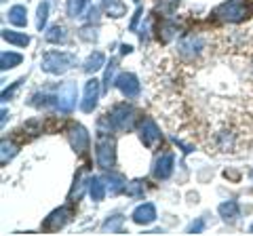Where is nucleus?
I'll list each match as a JSON object with an SVG mask.
<instances>
[{"label": "nucleus", "instance_id": "25", "mask_svg": "<svg viewBox=\"0 0 253 236\" xmlns=\"http://www.w3.org/2000/svg\"><path fill=\"white\" fill-rule=\"evenodd\" d=\"M175 32H177V28H175V23L173 21H167L165 26L158 30V38H161V42H169L173 36H175Z\"/></svg>", "mask_w": 253, "mask_h": 236}, {"label": "nucleus", "instance_id": "23", "mask_svg": "<svg viewBox=\"0 0 253 236\" xmlns=\"http://www.w3.org/2000/svg\"><path fill=\"white\" fill-rule=\"evenodd\" d=\"M125 192H126V196H131V198H144V192H146L144 182H139V179H135V182L126 184Z\"/></svg>", "mask_w": 253, "mask_h": 236}, {"label": "nucleus", "instance_id": "5", "mask_svg": "<svg viewBox=\"0 0 253 236\" xmlns=\"http://www.w3.org/2000/svg\"><path fill=\"white\" fill-rule=\"evenodd\" d=\"M139 139L144 141L146 148H156L161 144V129H158V124L152 120L150 116H144V120L139 122Z\"/></svg>", "mask_w": 253, "mask_h": 236}, {"label": "nucleus", "instance_id": "15", "mask_svg": "<svg viewBox=\"0 0 253 236\" xmlns=\"http://www.w3.org/2000/svg\"><path fill=\"white\" fill-rule=\"evenodd\" d=\"M108 192V188H106V182L101 177H91L89 179V194H91V198L93 200H104V196Z\"/></svg>", "mask_w": 253, "mask_h": 236}, {"label": "nucleus", "instance_id": "9", "mask_svg": "<svg viewBox=\"0 0 253 236\" xmlns=\"http://www.w3.org/2000/svg\"><path fill=\"white\" fill-rule=\"evenodd\" d=\"M68 135H70V144H72V148L78 154L86 152V148H89V133H86L83 124H72Z\"/></svg>", "mask_w": 253, "mask_h": 236}, {"label": "nucleus", "instance_id": "34", "mask_svg": "<svg viewBox=\"0 0 253 236\" xmlns=\"http://www.w3.org/2000/svg\"><path fill=\"white\" fill-rule=\"evenodd\" d=\"M251 232H253V226H251Z\"/></svg>", "mask_w": 253, "mask_h": 236}, {"label": "nucleus", "instance_id": "28", "mask_svg": "<svg viewBox=\"0 0 253 236\" xmlns=\"http://www.w3.org/2000/svg\"><path fill=\"white\" fill-rule=\"evenodd\" d=\"M179 0H158V9H161V13H165L169 17V15H173V11H175Z\"/></svg>", "mask_w": 253, "mask_h": 236}, {"label": "nucleus", "instance_id": "26", "mask_svg": "<svg viewBox=\"0 0 253 236\" xmlns=\"http://www.w3.org/2000/svg\"><path fill=\"white\" fill-rule=\"evenodd\" d=\"M46 17H49V2L38 4V17H36V28L42 30L46 26Z\"/></svg>", "mask_w": 253, "mask_h": 236}, {"label": "nucleus", "instance_id": "4", "mask_svg": "<svg viewBox=\"0 0 253 236\" xmlns=\"http://www.w3.org/2000/svg\"><path fill=\"white\" fill-rule=\"evenodd\" d=\"M215 15L224 21H241L247 15V6H245L243 0H228V2L219 4L215 9Z\"/></svg>", "mask_w": 253, "mask_h": 236}, {"label": "nucleus", "instance_id": "13", "mask_svg": "<svg viewBox=\"0 0 253 236\" xmlns=\"http://www.w3.org/2000/svg\"><path fill=\"white\" fill-rule=\"evenodd\" d=\"M203 49V40L199 36H194V34H190V36H186L184 40L179 42V53L181 55H199V51Z\"/></svg>", "mask_w": 253, "mask_h": 236}, {"label": "nucleus", "instance_id": "27", "mask_svg": "<svg viewBox=\"0 0 253 236\" xmlns=\"http://www.w3.org/2000/svg\"><path fill=\"white\" fill-rule=\"evenodd\" d=\"M17 154V148H15V144H11V141H2V156H0V162L6 164V160H11L13 156Z\"/></svg>", "mask_w": 253, "mask_h": 236}, {"label": "nucleus", "instance_id": "20", "mask_svg": "<svg viewBox=\"0 0 253 236\" xmlns=\"http://www.w3.org/2000/svg\"><path fill=\"white\" fill-rule=\"evenodd\" d=\"M2 38L6 42L15 44V46H28L30 44V36L28 34H19V32H13V30H4Z\"/></svg>", "mask_w": 253, "mask_h": 236}, {"label": "nucleus", "instance_id": "18", "mask_svg": "<svg viewBox=\"0 0 253 236\" xmlns=\"http://www.w3.org/2000/svg\"><path fill=\"white\" fill-rule=\"evenodd\" d=\"M106 64V55L101 53V51H95L89 55V59L84 61V72L86 74H91V72H97V70Z\"/></svg>", "mask_w": 253, "mask_h": 236}, {"label": "nucleus", "instance_id": "30", "mask_svg": "<svg viewBox=\"0 0 253 236\" xmlns=\"http://www.w3.org/2000/svg\"><path fill=\"white\" fill-rule=\"evenodd\" d=\"M121 224H123V217L121 215H114V219H108V222L104 224V230H110V232L118 230V226H121Z\"/></svg>", "mask_w": 253, "mask_h": 236}, {"label": "nucleus", "instance_id": "17", "mask_svg": "<svg viewBox=\"0 0 253 236\" xmlns=\"http://www.w3.org/2000/svg\"><path fill=\"white\" fill-rule=\"evenodd\" d=\"M9 21L13 23V26H17V28H26L28 26L26 6H21V4L11 6V9H9Z\"/></svg>", "mask_w": 253, "mask_h": 236}, {"label": "nucleus", "instance_id": "3", "mask_svg": "<svg viewBox=\"0 0 253 236\" xmlns=\"http://www.w3.org/2000/svg\"><path fill=\"white\" fill-rule=\"evenodd\" d=\"M108 116H110V124H112V127L118 133L131 131L133 122H135V110H133L129 104H118V106H114V110Z\"/></svg>", "mask_w": 253, "mask_h": 236}, {"label": "nucleus", "instance_id": "19", "mask_svg": "<svg viewBox=\"0 0 253 236\" xmlns=\"http://www.w3.org/2000/svg\"><path fill=\"white\" fill-rule=\"evenodd\" d=\"M21 61H23V55L13 53V51H4L0 55V66H2V70H11L15 66H19Z\"/></svg>", "mask_w": 253, "mask_h": 236}, {"label": "nucleus", "instance_id": "2", "mask_svg": "<svg viewBox=\"0 0 253 236\" xmlns=\"http://www.w3.org/2000/svg\"><path fill=\"white\" fill-rule=\"evenodd\" d=\"M76 64V57L70 53H63V51H49L42 57V64L41 68L44 70L46 74H66L70 68Z\"/></svg>", "mask_w": 253, "mask_h": 236}, {"label": "nucleus", "instance_id": "21", "mask_svg": "<svg viewBox=\"0 0 253 236\" xmlns=\"http://www.w3.org/2000/svg\"><path fill=\"white\" fill-rule=\"evenodd\" d=\"M104 6H106L108 15H112V17H123L126 13V6L123 0H104Z\"/></svg>", "mask_w": 253, "mask_h": 236}, {"label": "nucleus", "instance_id": "1", "mask_svg": "<svg viewBox=\"0 0 253 236\" xmlns=\"http://www.w3.org/2000/svg\"><path fill=\"white\" fill-rule=\"evenodd\" d=\"M95 160H97V167L110 171L116 162V144L114 137L110 135V131L104 129V124H99L97 131V144H95Z\"/></svg>", "mask_w": 253, "mask_h": 236}, {"label": "nucleus", "instance_id": "6", "mask_svg": "<svg viewBox=\"0 0 253 236\" xmlns=\"http://www.w3.org/2000/svg\"><path fill=\"white\" fill-rule=\"evenodd\" d=\"M114 82H116V86L121 89V93H123V95H125L126 99L137 97V95H139V91H141L137 76H135V74H131V72H123V74H118V78H116Z\"/></svg>", "mask_w": 253, "mask_h": 236}, {"label": "nucleus", "instance_id": "32", "mask_svg": "<svg viewBox=\"0 0 253 236\" xmlns=\"http://www.w3.org/2000/svg\"><path fill=\"white\" fill-rule=\"evenodd\" d=\"M203 226H205V224H203V219H199L196 224H192V226L188 228V232H190V234H199V232L203 230Z\"/></svg>", "mask_w": 253, "mask_h": 236}, {"label": "nucleus", "instance_id": "33", "mask_svg": "<svg viewBox=\"0 0 253 236\" xmlns=\"http://www.w3.org/2000/svg\"><path fill=\"white\" fill-rule=\"evenodd\" d=\"M141 15H144V9H141V6H139V9L135 11V17H133V21H131V30H135V28H137V21H139Z\"/></svg>", "mask_w": 253, "mask_h": 236}, {"label": "nucleus", "instance_id": "35", "mask_svg": "<svg viewBox=\"0 0 253 236\" xmlns=\"http://www.w3.org/2000/svg\"><path fill=\"white\" fill-rule=\"evenodd\" d=\"M251 175H253V173H251Z\"/></svg>", "mask_w": 253, "mask_h": 236}, {"label": "nucleus", "instance_id": "24", "mask_svg": "<svg viewBox=\"0 0 253 236\" xmlns=\"http://www.w3.org/2000/svg\"><path fill=\"white\" fill-rule=\"evenodd\" d=\"M89 0H68V17H81Z\"/></svg>", "mask_w": 253, "mask_h": 236}, {"label": "nucleus", "instance_id": "12", "mask_svg": "<svg viewBox=\"0 0 253 236\" xmlns=\"http://www.w3.org/2000/svg\"><path fill=\"white\" fill-rule=\"evenodd\" d=\"M133 222L139 224V226H150L156 219V207L152 202H144V204H139V207L133 211Z\"/></svg>", "mask_w": 253, "mask_h": 236}, {"label": "nucleus", "instance_id": "8", "mask_svg": "<svg viewBox=\"0 0 253 236\" xmlns=\"http://www.w3.org/2000/svg\"><path fill=\"white\" fill-rule=\"evenodd\" d=\"M97 101H99V80L91 78V80L84 84V97H83L81 110L89 114V112H93V110L97 108Z\"/></svg>", "mask_w": 253, "mask_h": 236}, {"label": "nucleus", "instance_id": "10", "mask_svg": "<svg viewBox=\"0 0 253 236\" xmlns=\"http://www.w3.org/2000/svg\"><path fill=\"white\" fill-rule=\"evenodd\" d=\"M68 219H70V211H68L66 207L55 209L53 213L44 219L42 228H44V230H49V232H55V230H59V228L66 226V224H68Z\"/></svg>", "mask_w": 253, "mask_h": 236}, {"label": "nucleus", "instance_id": "22", "mask_svg": "<svg viewBox=\"0 0 253 236\" xmlns=\"http://www.w3.org/2000/svg\"><path fill=\"white\" fill-rule=\"evenodd\" d=\"M46 42H53V44H59V42H66V30L61 26H53L49 32L44 34Z\"/></svg>", "mask_w": 253, "mask_h": 236}, {"label": "nucleus", "instance_id": "29", "mask_svg": "<svg viewBox=\"0 0 253 236\" xmlns=\"http://www.w3.org/2000/svg\"><path fill=\"white\" fill-rule=\"evenodd\" d=\"M81 38H83V40L95 42V40H97V30H95V28H83L81 30Z\"/></svg>", "mask_w": 253, "mask_h": 236}, {"label": "nucleus", "instance_id": "14", "mask_svg": "<svg viewBox=\"0 0 253 236\" xmlns=\"http://www.w3.org/2000/svg\"><path fill=\"white\" fill-rule=\"evenodd\" d=\"M104 182H106V188H108L110 196L121 194V192H125V188H126V182L121 175H116V173H110L108 177H104Z\"/></svg>", "mask_w": 253, "mask_h": 236}, {"label": "nucleus", "instance_id": "7", "mask_svg": "<svg viewBox=\"0 0 253 236\" xmlns=\"http://www.w3.org/2000/svg\"><path fill=\"white\" fill-rule=\"evenodd\" d=\"M57 110L59 112H72L74 106H76V82H66L59 89L57 95Z\"/></svg>", "mask_w": 253, "mask_h": 236}, {"label": "nucleus", "instance_id": "16", "mask_svg": "<svg viewBox=\"0 0 253 236\" xmlns=\"http://www.w3.org/2000/svg\"><path fill=\"white\" fill-rule=\"evenodd\" d=\"M217 211H219V215H221L224 222H234V219L239 217V204H236L234 200L221 202L219 207H217Z\"/></svg>", "mask_w": 253, "mask_h": 236}, {"label": "nucleus", "instance_id": "31", "mask_svg": "<svg viewBox=\"0 0 253 236\" xmlns=\"http://www.w3.org/2000/svg\"><path fill=\"white\" fill-rule=\"evenodd\" d=\"M114 64H110V70L106 72V82H104V91H110V84H112V80H114Z\"/></svg>", "mask_w": 253, "mask_h": 236}, {"label": "nucleus", "instance_id": "11", "mask_svg": "<svg viewBox=\"0 0 253 236\" xmlns=\"http://www.w3.org/2000/svg\"><path fill=\"white\" fill-rule=\"evenodd\" d=\"M173 162H175V156L171 152L161 154V158H158L154 164V177L156 179H169L171 173H173Z\"/></svg>", "mask_w": 253, "mask_h": 236}]
</instances>
